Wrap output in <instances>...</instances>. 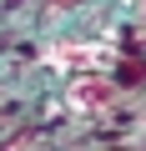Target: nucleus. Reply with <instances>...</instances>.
Segmentation results:
<instances>
[{"label": "nucleus", "mask_w": 146, "mask_h": 151, "mask_svg": "<svg viewBox=\"0 0 146 151\" xmlns=\"http://www.w3.org/2000/svg\"><path fill=\"white\" fill-rule=\"evenodd\" d=\"M141 25H146V0H141Z\"/></svg>", "instance_id": "obj_1"}]
</instances>
